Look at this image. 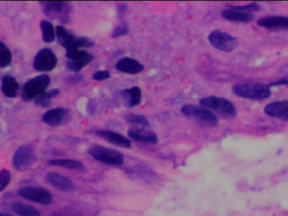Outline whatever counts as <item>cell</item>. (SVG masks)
I'll return each instance as SVG.
<instances>
[{
    "label": "cell",
    "instance_id": "cell-6",
    "mask_svg": "<svg viewBox=\"0 0 288 216\" xmlns=\"http://www.w3.org/2000/svg\"><path fill=\"white\" fill-rule=\"evenodd\" d=\"M88 154L96 161L109 166H122L124 162V156L121 152L97 144L88 149Z\"/></svg>",
    "mask_w": 288,
    "mask_h": 216
},
{
    "label": "cell",
    "instance_id": "cell-1",
    "mask_svg": "<svg viewBox=\"0 0 288 216\" xmlns=\"http://www.w3.org/2000/svg\"><path fill=\"white\" fill-rule=\"evenodd\" d=\"M181 113L189 119L203 126L216 127L218 125V118L215 113L203 106L186 104L181 108Z\"/></svg>",
    "mask_w": 288,
    "mask_h": 216
},
{
    "label": "cell",
    "instance_id": "cell-29",
    "mask_svg": "<svg viewBox=\"0 0 288 216\" xmlns=\"http://www.w3.org/2000/svg\"><path fill=\"white\" fill-rule=\"evenodd\" d=\"M11 174L7 169H3L0 171V192H2L10 184Z\"/></svg>",
    "mask_w": 288,
    "mask_h": 216
},
{
    "label": "cell",
    "instance_id": "cell-17",
    "mask_svg": "<svg viewBox=\"0 0 288 216\" xmlns=\"http://www.w3.org/2000/svg\"><path fill=\"white\" fill-rule=\"evenodd\" d=\"M123 99L124 106L126 107H134L138 106L142 101V91L138 87H131L123 90L121 92Z\"/></svg>",
    "mask_w": 288,
    "mask_h": 216
},
{
    "label": "cell",
    "instance_id": "cell-2",
    "mask_svg": "<svg viewBox=\"0 0 288 216\" xmlns=\"http://www.w3.org/2000/svg\"><path fill=\"white\" fill-rule=\"evenodd\" d=\"M40 5L43 13L51 19H57L63 24L70 20L73 10L70 3L66 1H41Z\"/></svg>",
    "mask_w": 288,
    "mask_h": 216
},
{
    "label": "cell",
    "instance_id": "cell-14",
    "mask_svg": "<svg viewBox=\"0 0 288 216\" xmlns=\"http://www.w3.org/2000/svg\"><path fill=\"white\" fill-rule=\"evenodd\" d=\"M46 182L59 191L67 192L73 188V183L67 177L57 172H48L45 175Z\"/></svg>",
    "mask_w": 288,
    "mask_h": 216
},
{
    "label": "cell",
    "instance_id": "cell-5",
    "mask_svg": "<svg viewBox=\"0 0 288 216\" xmlns=\"http://www.w3.org/2000/svg\"><path fill=\"white\" fill-rule=\"evenodd\" d=\"M51 78L47 75H41L31 79L23 85L21 97L24 101H30L36 99L50 85Z\"/></svg>",
    "mask_w": 288,
    "mask_h": 216
},
{
    "label": "cell",
    "instance_id": "cell-8",
    "mask_svg": "<svg viewBox=\"0 0 288 216\" xmlns=\"http://www.w3.org/2000/svg\"><path fill=\"white\" fill-rule=\"evenodd\" d=\"M208 39L212 46L214 47L217 50L226 53L233 52L238 47V41L236 37L219 30L212 31L208 36Z\"/></svg>",
    "mask_w": 288,
    "mask_h": 216
},
{
    "label": "cell",
    "instance_id": "cell-9",
    "mask_svg": "<svg viewBox=\"0 0 288 216\" xmlns=\"http://www.w3.org/2000/svg\"><path fill=\"white\" fill-rule=\"evenodd\" d=\"M57 64V56L50 48H42L34 58V69L39 72H50Z\"/></svg>",
    "mask_w": 288,
    "mask_h": 216
},
{
    "label": "cell",
    "instance_id": "cell-7",
    "mask_svg": "<svg viewBox=\"0 0 288 216\" xmlns=\"http://www.w3.org/2000/svg\"><path fill=\"white\" fill-rule=\"evenodd\" d=\"M36 156L33 147L31 144H24L14 152L12 164L14 169L19 171L28 170L36 161Z\"/></svg>",
    "mask_w": 288,
    "mask_h": 216
},
{
    "label": "cell",
    "instance_id": "cell-23",
    "mask_svg": "<svg viewBox=\"0 0 288 216\" xmlns=\"http://www.w3.org/2000/svg\"><path fill=\"white\" fill-rule=\"evenodd\" d=\"M48 164L50 166H59L70 170H81L84 167L80 161L70 160V159H56L48 161Z\"/></svg>",
    "mask_w": 288,
    "mask_h": 216
},
{
    "label": "cell",
    "instance_id": "cell-20",
    "mask_svg": "<svg viewBox=\"0 0 288 216\" xmlns=\"http://www.w3.org/2000/svg\"><path fill=\"white\" fill-rule=\"evenodd\" d=\"M56 36H57L58 44L62 48H64L66 50L73 47L77 39L74 34H72L62 26H58L56 28Z\"/></svg>",
    "mask_w": 288,
    "mask_h": 216
},
{
    "label": "cell",
    "instance_id": "cell-19",
    "mask_svg": "<svg viewBox=\"0 0 288 216\" xmlns=\"http://www.w3.org/2000/svg\"><path fill=\"white\" fill-rule=\"evenodd\" d=\"M1 90L3 94L8 98H14L19 92V83L13 76L6 75L3 78Z\"/></svg>",
    "mask_w": 288,
    "mask_h": 216
},
{
    "label": "cell",
    "instance_id": "cell-33",
    "mask_svg": "<svg viewBox=\"0 0 288 216\" xmlns=\"http://www.w3.org/2000/svg\"><path fill=\"white\" fill-rule=\"evenodd\" d=\"M273 85H278V84H288V75L286 77L283 78V79L279 80V81L276 82V83H273Z\"/></svg>",
    "mask_w": 288,
    "mask_h": 216
},
{
    "label": "cell",
    "instance_id": "cell-34",
    "mask_svg": "<svg viewBox=\"0 0 288 216\" xmlns=\"http://www.w3.org/2000/svg\"><path fill=\"white\" fill-rule=\"evenodd\" d=\"M0 216H13L10 214H5V213H0Z\"/></svg>",
    "mask_w": 288,
    "mask_h": 216
},
{
    "label": "cell",
    "instance_id": "cell-16",
    "mask_svg": "<svg viewBox=\"0 0 288 216\" xmlns=\"http://www.w3.org/2000/svg\"><path fill=\"white\" fill-rule=\"evenodd\" d=\"M116 69L120 72L125 74L137 75L144 70V66L134 58H123L117 62Z\"/></svg>",
    "mask_w": 288,
    "mask_h": 216
},
{
    "label": "cell",
    "instance_id": "cell-21",
    "mask_svg": "<svg viewBox=\"0 0 288 216\" xmlns=\"http://www.w3.org/2000/svg\"><path fill=\"white\" fill-rule=\"evenodd\" d=\"M258 24L264 28H288V17L267 16L258 20Z\"/></svg>",
    "mask_w": 288,
    "mask_h": 216
},
{
    "label": "cell",
    "instance_id": "cell-11",
    "mask_svg": "<svg viewBox=\"0 0 288 216\" xmlns=\"http://www.w3.org/2000/svg\"><path fill=\"white\" fill-rule=\"evenodd\" d=\"M70 117V112L67 108L57 107L48 110L42 116V121L46 124L52 127H58L68 123Z\"/></svg>",
    "mask_w": 288,
    "mask_h": 216
},
{
    "label": "cell",
    "instance_id": "cell-26",
    "mask_svg": "<svg viewBox=\"0 0 288 216\" xmlns=\"http://www.w3.org/2000/svg\"><path fill=\"white\" fill-rule=\"evenodd\" d=\"M59 92V90L53 89L51 90L49 92L41 94V96H37L35 99V103L37 106H41V107H48L51 105L52 99L58 96Z\"/></svg>",
    "mask_w": 288,
    "mask_h": 216
},
{
    "label": "cell",
    "instance_id": "cell-28",
    "mask_svg": "<svg viewBox=\"0 0 288 216\" xmlns=\"http://www.w3.org/2000/svg\"><path fill=\"white\" fill-rule=\"evenodd\" d=\"M93 55L90 57V58L83 59L80 61H67V68L69 70H71L73 72H79L82 69L87 66L88 63H91L94 60Z\"/></svg>",
    "mask_w": 288,
    "mask_h": 216
},
{
    "label": "cell",
    "instance_id": "cell-24",
    "mask_svg": "<svg viewBox=\"0 0 288 216\" xmlns=\"http://www.w3.org/2000/svg\"><path fill=\"white\" fill-rule=\"evenodd\" d=\"M41 32H42V39L46 44H51L54 41L56 38V30L53 25L48 20H41Z\"/></svg>",
    "mask_w": 288,
    "mask_h": 216
},
{
    "label": "cell",
    "instance_id": "cell-4",
    "mask_svg": "<svg viewBox=\"0 0 288 216\" xmlns=\"http://www.w3.org/2000/svg\"><path fill=\"white\" fill-rule=\"evenodd\" d=\"M233 93L243 98L252 100H264L271 96L269 87L257 83L237 84L233 87Z\"/></svg>",
    "mask_w": 288,
    "mask_h": 216
},
{
    "label": "cell",
    "instance_id": "cell-32",
    "mask_svg": "<svg viewBox=\"0 0 288 216\" xmlns=\"http://www.w3.org/2000/svg\"><path fill=\"white\" fill-rule=\"evenodd\" d=\"M117 10H118V15L119 16H123L126 14V10H127V6L125 4H122V5H120L117 8Z\"/></svg>",
    "mask_w": 288,
    "mask_h": 216
},
{
    "label": "cell",
    "instance_id": "cell-15",
    "mask_svg": "<svg viewBox=\"0 0 288 216\" xmlns=\"http://www.w3.org/2000/svg\"><path fill=\"white\" fill-rule=\"evenodd\" d=\"M264 112L272 118L288 120V101H275L268 104L264 108Z\"/></svg>",
    "mask_w": 288,
    "mask_h": 216
},
{
    "label": "cell",
    "instance_id": "cell-25",
    "mask_svg": "<svg viewBox=\"0 0 288 216\" xmlns=\"http://www.w3.org/2000/svg\"><path fill=\"white\" fill-rule=\"evenodd\" d=\"M126 123L132 125V127H149V122L143 115L136 113H127L124 116Z\"/></svg>",
    "mask_w": 288,
    "mask_h": 216
},
{
    "label": "cell",
    "instance_id": "cell-18",
    "mask_svg": "<svg viewBox=\"0 0 288 216\" xmlns=\"http://www.w3.org/2000/svg\"><path fill=\"white\" fill-rule=\"evenodd\" d=\"M221 15L226 19L236 22H250L254 19V15L252 14L247 11H243L238 7L226 9L221 12Z\"/></svg>",
    "mask_w": 288,
    "mask_h": 216
},
{
    "label": "cell",
    "instance_id": "cell-30",
    "mask_svg": "<svg viewBox=\"0 0 288 216\" xmlns=\"http://www.w3.org/2000/svg\"><path fill=\"white\" fill-rule=\"evenodd\" d=\"M130 29L126 25H120L118 27H115L112 31V36L113 38H117L121 36H126L129 33Z\"/></svg>",
    "mask_w": 288,
    "mask_h": 216
},
{
    "label": "cell",
    "instance_id": "cell-10",
    "mask_svg": "<svg viewBox=\"0 0 288 216\" xmlns=\"http://www.w3.org/2000/svg\"><path fill=\"white\" fill-rule=\"evenodd\" d=\"M18 195L25 200L43 205H49L53 203V196L51 192L41 187H22L18 190Z\"/></svg>",
    "mask_w": 288,
    "mask_h": 216
},
{
    "label": "cell",
    "instance_id": "cell-27",
    "mask_svg": "<svg viewBox=\"0 0 288 216\" xmlns=\"http://www.w3.org/2000/svg\"><path fill=\"white\" fill-rule=\"evenodd\" d=\"M12 62V53L6 44L0 41V68L10 66Z\"/></svg>",
    "mask_w": 288,
    "mask_h": 216
},
{
    "label": "cell",
    "instance_id": "cell-12",
    "mask_svg": "<svg viewBox=\"0 0 288 216\" xmlns=\"http://www.w3.org/2000/svg\"><path fill=\"white\" fill-rule=\"evenodd\" d=\"M129 137L132 140L143 144H156L158 143L157 135L151 130L144 127H131L129 128Z\"/></svg>",
    "mask_w": 288,
    "mask_h": 216
},
{
    "label": "cell",
    "instance_id": "cell-3",
    "mask_svg": "<svg viewBox=\"0 0 288 216\" xmlns=\"http://www.w3.org/2000/svg\"><path fill=\"white\" fill-rule=\"evenodd\" d=\"M200 106L207 108L213 113H217L223 118H233L236 116V108L231 101L217 96H208L201 99Z\"/></svg>",
    "mask_w": 288,
    "mask_h": 216
},
{
    "label": "cell",
    "instance_id": "cell-22",
    "mask_svg": "<svg viewBox=\"0 0 288 216\" xmlns=\"http://www.w3.org/2000/svg\"><path fill=\"white\" fill-rule=\"evenodd\" d=\"M13 212L19 216H41V212L35 207L21 202H14L11 204Z\"/></svg>",
    "mask_w": 288,
    "mask_h": 216
},
{
    "label": "cell",
    "instance_id": "cell-13",
    "mask_svg": "<svg viewBox=\"0 0 288 216\" xmlns=\"http://www.w3.org/2000/svg\"><path fill=\"white\" fill-rule=\"evenodd\" d=\"M96 135L98 137L105 139L110 144L116 145V146L125 148V149H130L131 147V141L127 138L118 133L113 132L110 130H98L96 132Z\"/></svg>",
    "mask_w": 288,
    "mask_h": 216
},
{
    "label": "cell",
    "instance_id": "cell-31",
    "mask_svg": "<svg viewBox=\"0 0 288 216\" xmlns=\"http://www.w3.org/2000/svg\"><path fill=\"white\" fill-rule=\"evenodd\" d=\"M110 77V73L107 70H100L97 72L94 73L92 75V79L96 81H103L105 79H108Z\"/></svg>",
    "mask_w": 288,
    "mask_h": 216
}]
</instances>
